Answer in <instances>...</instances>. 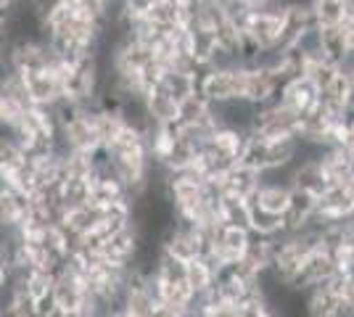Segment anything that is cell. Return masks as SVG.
<instances>
[{"label":"cell","mask_w":354,"mask_h":317,"mask_svg":"<svg viewBox=\"0 0 354 317\" xmlns=\"http://www.w3.org/2000/svg\"><path fill=\"white\" fill-rule=\"evenodd\" d=\"M251 135H259L265 140L275 137H291L299 135V114L286 108L281 101H272L257 108V117L251 124Z\"/></svg>","instance_id":"obj_1"},{"label":"cell","mask_w":354,"mask_h":317,"mask_svg":"<svg viewBox=\"0 0 354 317\" xmlns=\"http://www.w3.org/2000/svg\"><path fill=\"white\" fill-rule=\"evenodd\" d=\"M241 82H243V69L233 66V69H204L198 75V85L196 90L207 98L209 104H225L241 98Z\"/></svg>","instance_id":"obj_2"},{"label":"cell","mask_w":354,"mask_h":317,"mask_svg":"<svg viewBox=\"0 0 354 317\" xmlns=\"http://www.w3.org/2000/svg\"><path fill=\"white\" fill-rule=\"evenodd\" d=\"M243 32L259 50L278 48L283 32V8H257V11H251Z\"/></svg>","instance_id":"obj_3"},{"label":"cell","mask_w":354,"mask_h":317,"mask_svg":"<svg viewBox=\"0 0 354 317\" xmlns=\"http://www.w3.org/2000/svg\"><path fill=\"white\" fill-rule=\"evenodd\" d=\"M339 278L333 275L330 280H323L317 286L301 291L304 296V315L307 317H344V307H341L339 294Z\"/></svg>","instance_id":"obj_4"},{"label":"cell","mask_w":354,"mask_h":317,"mask_svg":"<svg viewBox=\"0 0 354 317\" xmlns=\"http://www.w3.org/2000/svg\"><path fill=\"white\" fill-rule=\"evenodd\" d=\"M333 275H339L336 259H333V254H330L328 249L317 246V249L310 251L307 259L301 262V267H299V272H296L294 280H291V288L307 291V288L317 286V283H323V280H330Z\"/></svg>","instance_id":"obj_5"},{"label":"cell","mask_w":354,"mask_h":317,"mask_svg":"<svg viewBox=\"0 0 354 317\" xmlns=\"http://www.w3.org/2000/svg\"><path fill=\"white\" fill-rule=\"evenodd\" d=\"M317 211L330 222H346L354 220V185L349 180L328 185L317 196Z\"/></svg>","instance_id":"obj_6"},{"label":"cell","mask_w":354,"mask_h":317,"mask_svg":"<svg viewBox=\"0 0 354 317\" xmlns=\"http://www.w3.org/2000/svg\"><path fill=\"white\" fill-rule=\"evenodd\" d=\"M317 98H320V90L312 85V79L307 75H296L291 79H286L281 85V90H278V101L286 108L296 111L299 117L307 114L312 106L317 104Z\"/></svg>","instance_id":"obj_7"},{"label":"cell","mask_w":354,"mask_h":317,"mask_svg":"<svg viewBox=\"0 0 354 317\" xmlns=\"http://www.w3.org/2000/svg\"><path fill=\"white\" fill-rule=\"evenodd\" d=\"M251 206L267 211V214H275V217H286V211L291 206V185L278 180H270L262 177L259 188L254 191V196L249 198Z\"/></svg>","instance_id":"obj_8"},{"label":"cell","mask_w":354,"mask_h":317,"mask_svg":"<svg viewBox=\"0 0 354 317\" xmlns=\"http://www.w3.org/2000/svg\"><path fill=\"white\" fill-rule=\"evenodd\" d=\"M288 185L294 191H304V193H312V196H320L328 188V180H325V172L317 159H296L294 164H291Z\"/></svg>","instance_id":"obj_9"},{"label":"cell","mask_w":354,"mask_h":317,"mask_svg":"<svg viewBox=\"0 0 354 317\" xmlns=\"http://www.w3.org/2000/svg\"><path fill=\"white\" fill-rule=\"evenodd\" d=\"M259 182H262V172H257L246 164H233L222 177H217L222 193L238 198H251L254 191L259 188Z\"/></svg>","instance_id":"obj_10"},{"label":"cell","mask_w":354,"mask_h":317,"mask_svg":"<svg viewBox=\"0 0 354 317\" xmlns=\"http://www.w3.org/2000/svg\"><path fill=\"white\" fill-rule=\"evenodd\" d=\"M146 114L151 124H162V127H169V124H177V101L169 98L164 90L153 88L151 93H146Z\"/></svg>","instance_id":"obj_11"},{"label":"cell","mask_w":354,"mask_h":317,"mask_svg":"<svg viewBox=\"0 0 354 317\" xmlns=\"http://www.w3.org/2000/svg\"><path fill=\"white\" fill-rule=\"evenodd\" d=\"M196 85H198V77L191 75V72H185V69H175V66H169V69H164L162 79H159V90H164L169 98H175L177 104L183 101V98H188L191 93H196Z\"/></svg>","instance_id":"obj_12"},{"label":"cell","mask_w":354,"mask_h":317,"mask_svg":"<svg viewBox=\"0 0 354 317\" xmlns=\"http://www.w3.org/2000/svg\"><path fill=\"white\" fill-rule=\"evenodd\" d=\"M275 246H278V238L251 233V241H249V246H246L243 259H246L257 272H267L270 265H272V257H275Z\"/></svg>","instance_id":"obj_13"},{"label":"cell","mask_w":354,"mask_h":317,"mask_svg":"<svg viewBox=\"0 0 354 317\" xmlns=\"http://www.w3.org/2000/svg\"><path fill=\"white\" fill-rule=\"evenodd\" d=\"M320 53H323L325 61L330 64H344L346 56L352 53L349 50V43H346V35L339 27H320Z\"/></svg>","instance_id":"obj_14"},{"label":"cell","mask_w":354,"mask_h":317,"mask_svg":"<svg viewBox=\"0 0 354 317\" xmlns=\"http://www.w3.org/2000/svg\"><path fill=\"white\" fill-rule=\"evenodd\" d=\"M214 280H217V272H214V267L204 257H196L191 262H185V283L193 288L196 299L204 296L209 288L214 286Z\"/></svg>","instance_id":"obj_15"},{"label":"cell","mask_w":354,"mask_h":317,"mask_svg":"<svg viewBox=\"0 0 354 317\" xmlns=\"http://www.w3.org/2000/svg\"><path fill=\"white\" fill-rule=\"evenodd\" d=\"M90 177H64L59 185V204L61 209H74V206H82L90 204Z\"/></svg>","instance_id":"obj_16"},{"label":"cell","mask_w":354,"mask_h":317,"mask_svg":"<svg viewBox=\"0 0 354 317\" xmlns=\"http://www.w3.org/2000/svg\"><path fill=\"white\" fill-rule=\"evenodd\" d=\"M312 16L317 27H339L349 16V3L346 0H312Z\"/></svg>","instance_id":"obj_17"},{"label":"cell","mask_w":354,"mask_h":317,"mask_svg":"<svg viewBox=\"0 0 354 317\" xmlns=\"http://www.w3.org/2000/svg\"><path fill=\"white\" fill-rule=\"evenodd\" d=\"M177 111H180L177 124H196V122L212 117V104H209L201 93L196 90V93H191L188 98H183V101L177 104Z\"/></svg>","instance_id":"obj_18"},{"label":"cell","mask_w":354,"mask_h":317,"mask_svg":"<svg viewBox=\"0 0 354 317\" xmlns=\"http://www.w3.org/2000/svg\"><path fill=\"white\" fill-rule=\"evenodd\" d=\"M61 3H64V0H27V6H30V11H32V14H35V16H37L40 21H45L48 16L53 14L56 8H59Z\"/></svg>","instance_id":"obj_19"},{"label":"cell","mask_w":354,"mask_h":317,"mask_svg":"<svg viewBox=\"0 0 354 317\" xmlns=\"http://www.w3.org/2000/svg\"><path fill=\"white\" fill-rule=\"evenodd\" d=\"M349 148L354 151V122L349 124Z\"/></svg>","instance_id":"obj_20"},{"label":"cell","mask_w":354,"mask_h":317,"mask_svg":"<svg viewBox=\"0 0 354 317\" xmlns=\"http://www.w3.org/2000/svg\"><path fill=\"white\" fill-rule=\"evenodd\" d=\"M0 317H3V312H0Z\"/></svg>","instance_id":"obj_21"}]
</instances>
